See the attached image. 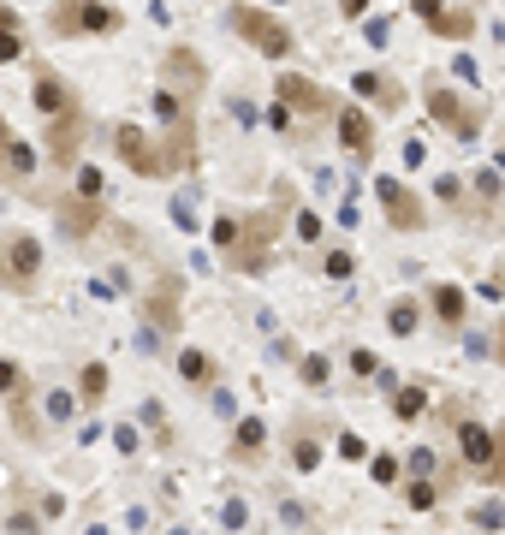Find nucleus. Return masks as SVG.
<instances>
[{"mask_svg":"<svg viewBox=\"0 0 505 535\" xmlns=\"http://www.w3.org/2000/svg\"><path fill=\"white\" fill-rule=\"evenodd\" d=\"M226 24H233V36L250 42L256 54H268V59L292 54V30L273 19V12H262V6H226Z\"/></svg>","mask_w":505,"mask_h":535,"instance_id":"f257e3e1","label":"nucleus"},{"mask_svg":"<svg viewBox=\"0 0 505 535\" xmlns=\"http://www.w3.org/2000/svg\"><path fill=\"white\" fill-rule=\"evenodd\" d=\"M54 30L59 36H107V30H119V12L101 6V0H59Z\"/></svg>","mask_w":505,"mask_h":535,"instance_id":"f03ea898","label":"nucleus"},{"mask_svg":"<svg viewBox=\"0 0 505 535\" xmlns=\"http://www.w3.org/2000/svg\"><path fill=\"white\" fill-rule=\"evenodd\" d=\"M428 114L446 125L458 143H469L476 131H482V107H469V101H458V90H446V83H428Z\"/></svg>","mask_w":505,"mask_h":535,"instance_id":"7ed1b4c3","label":"nucleus"},{"mask_svg":"<svg viewBox=\"0 0 505 535\" xmlns=\"http://www.w3.org/2000/svg\"><path fill=\"white\" fill-rule=\"evenodd\" d=\"M36 274H42V244L36 238H24V232L6 238V244H0V279H6L12 292H30Z\"/></svg>","mask_w":505,"mask_h":535,"instance_id":"20e7f679","label":"nucleus"},{"mask_svg":"<svg viewBox=\"0 0 505 535\" xmlns=\"http://www.w3.org/2000/svg\"><path fill=\"white\" fill-rule=\"evenodd\" d=\"M375 197H381V208H387V220L398 232H422V202L410 197L405 178H375Z\"/></svg>","mask_w":505,"mask_h":535,"instance_id":"39448f33","label":"nucleus"},{"mask_svg":"<svg viewBox=\"0 0 505 535\" xmlns=\"http://www.w3.org/2000/svg\"><path fill=\"white\" fill-rule=\"evenodd\" d=\"M114 149H119V161H125V167H137V173H167V155H161L155 149V138H149V131H137V125H119L114 131Z\"/></svg>","mask_w":505,"mask_h":535,"instance_id":"423d86ee","label":"nucleus"},{"mask_svg":"<svg viewBox=\"0 0 505 535\" xmlns=\"http://www.w3.org/2000/svg\"><path fill=\"white\" fill-rule=\"evenodd\" d=\"M273 232H280V220H273V215H250V220H244V232H238L233 262L256 274V268H262V256H268V244H273Z\"/></svg>","mask_w":505,"mask_h":535,"instance_id":"0eeeda50","label":"nucleus"},{"mask_svg":"<svg viewBox=\"0 0 505 535\" xmlns=\"http://www.w3.org/2000/svg\"><path fill=\"white\" fill-rule=\"evenodd\" d=\"M30 96H36V114H78V101H72V83L59 78V72H36V83H30Z\"/></svg>","mask_w":505,"mask_h":535,"instance_id":"6e6552de","label":"nucleus"},{"mask_svg":"<svg viewBox=\"0 0 505 535\" xmlns=\"http://www.w3.org/2000/svg\"><path fill=\"white\" fill-rule=\"evenodd\" d=\"M339 143H345L351 161H369L375 155V125H369L363 107H345V114H339Z\"/></svg>","mask_w":505,"mask_h":535,"instance_id":"1a4fd4ad","label":"nucleus"},{"mask_svg":"<svg viewBox=\"0 0 505 535\" xmlns=\"http://www.w3.org/2000/svg\"><path fill=\"white\" fill-rule=\"evenodd\" d=\"M273 90H280V101H286V107H297V114H321V107H327V90H321V83H310L304 72H286Z\"/></svg>","mask_w":505,"mask_h":535,"instance_id":"9d476101","label":"nucleus"},{"mask_svg":"<svg viewBox=\"0 0 505 535\" xmlns=\"http://www.w3.org/2000/svg\"><path fill=\"white\" fill-rule=\"evenodd\" d=\"M458 446H464V458L476 464V470L493 476V464H500V446H493V435H487V429H476V422H458Z\"/></svg>","mask_w":505,"mask_h":535,"instance_id":"9b49d317","label":"nucleus"},{"mask_svg":"<svg viewBox=\"0 0 505 535\" xmlns=\"http://www.w3.org/2000/svg\"><path fill=\"white\" fill-rule=\"evenodd\" d=\"M178 327V279H161L149 297V334H173Z\"/></svg>","mask_w":505,"mask_h":535,"instance_id":"f8f14e48","label":"nucleus"},{"mask_svg":"<svg viewBox=\"0 0 505 535\" xmlns=\"http://www.w3.org/2000/svg\"><path fill=\"white\" fill-rule=\"evenodd\" d=\"M59 232L90 238V232H96V202H90V197H66V202H59Z\"/></svg>","mask_w":505,"mask_h":535,"instance_id":"ddd939ff","label":"nucleus"},{"mask_svg":"<svg viewBox=\"0 0 505 535\" xmlns=\"http://www.w3.org/2000/svg\"><path fill=\"white\" fill-rule=\"evenodd\" d=\"M48 149H54V161H72V149H78V114H59L48 125Z\"/></svg>","mask_w":505,"mask_h":535,"instance_id":"4468645a","label":"nucleus"},{"mask_svg":"<svg viewBox=\"0 0 505 535\" xmlns=\"http://www.w3.org/2000/svg\"><path fill=\"white\" fill-rule=\"evenodd\" d=\"M387 327H392L398 339H410L416 327H422V303H416V297H398V303L387 310Z\"/></svg>","mask_w":505,"mask_h":535,"instance_id":"2eb2a0df","label":"nucleus"},{"mask_svg":"<svg viewBox=\"0 0 505 535\" xmlns=\"http://www.w3.org/2000/svg\"><path fill=\"white\" fill-rule=\"evenodd\" d=\"M178 375L191 381V387H209L214 381V357L209 351H178Z\"/></svg>","mask_w":505,"mask_h":535,"instance_id":"dca6fc26","label":"nucleus"},{"mask_svg":"<svg viewBox=\"0 0 505 535\" xmlns=\"http://www.w3.org/2000/svg\"><path fill=\"white\" fill-rule=\"evenodd\" d=\"M446 42H469V30H476V12L469 6H452V12H440V24H434Z\"/></svg>","mask_w":505,"mask_h":535,"instance_id":"f3484780","label":"nucleus"},{"mask_svg":"<svg viewBox=\"0 0 505 535\" xmlns=\"http://www.w3.org/2000/svg\"><path fill=\"white\" fill-rule=\"evenodd\" d=\"M262 440H268V429H262V416H244V422H238V458H256L262 452Z\"/></svg>","mask_w":505,"mask_h":535,"instance_id":"a211bd4d","label":"nucleus"},{"mask_svg":"<svg viewBox=\"0 0 505 535\" xmlns=\"http://www.w3.org/2000/svg\"><path fill=\"white\" fill-rule=\"evenodd\" d=\"M434 310H440L446 327H458V321H464V292H458V286H440V292H434Z\"/></svg>","mask_w":505,"mask_h":535,"instance_id":"6ab92c4d","label":"nucleus"},{"mask_svg":"<svg viewBox=\"0 0 505 535\" xmlns=\"http://www.w3.org/2000/svg\"><path fill=\"white\" fill-rule=\"evenodd\" d=\"M357 90H363V96H375V101H381V107H398V101H405V96H398V83H392V78H369V72L357 78Z\"/></svg>","mask_w":505,"mask_h":535,"instance_id":"aec40b11","label":"nucleus"},{"mask_svg":"<svg viewBox=\"0 0 505 535\" xmlns=\"http://www.w3.org/2000/svg\"><path fill=\"white\" fill-rule=\"evenodd\" d=\"M392 411L405 416V422H416V416L428 411V393L422 387H398V393H392Z\"/></svg>","mask_w":505,"mask_h":535,"instance_id":"412c9836","label":"nucleus"},{"mask_svg":"<svg viewBox=\"0 0 505 535\" xmlns=\"http://www.w3.org/2000/svg\"><path fill=\"white\" fill-rule=\"evenodd\" d=\"M238 232H244V220H214V244H220V250H226V256H233V250H238Z\"/></svg>","mask_w":505,"mask_h":535,"instance_id":"4be33fe9","label":"nucleus"},{"mask_svg":"<svg viewBox=\"0 0 505 535\" xmlns=\"http://www.w3.org/2000/svg\"><path fill=\"white\" fill-rule=\"evenodd\" d=\"M327 375H333V369H327V357H304V363H297V381H304V387H321Z\"/></svg>","mask_w":505,"mask_h":535,"instance_id":"5701e85b","label":"nucleus"},{"mask_svg":"<svg viewBox=\"0 0 505 535\" xmlns=\"http://www.w3.org/2000/svg\"><path fill=\"white\" fill-rule=\"evenodd\" d=\"M101 393H107V369L90 363V369H83V398H101Z\"/></svg>","mask_w":505,"mask_h":535,"instance_id":"b1692460","label":"nucleus"},{"mask_svg":"<svg viewBox=\"0 0 505 535\" xmlns=\"http://www.w3.org/2000/svg\"><path fill=\"white\" fill-rule=\"evenodd\" d=\"M30 167H36V149H30V143H24V138H12V173H30Z\"/></svg>","mask_w":505,"mask_h":535,"instance_id":"393cba45","label":"nucleus"},{"mask_svg":"<svg viewBox=\"0 0 505 535\" xmlns=\"http://www.w3.org/2000/svg\"><path fill=\"white\" fill-rule=\"evenodd\" d=\"M19 387H24V369L12 357H0V393H19Z\"/></svg>","mask_w":505,"mask_h":535,"instance_id":"a878e982","label":"nucleus"},{"mask_svg":"<svg viewBox=\"0 0 505 535\" xmlns=\"http://www.w3.org/2000/svg\"><path fill=\"white\" fill-rule=\"evenodd\" d=\"M351 268H357L351 250H327V279H351Z\"/></svg>","mask_w":505,"mask_h":535,"instance_id":"bb28decb","label":"nucleus"},{"mask_svg":"<svg viewBox=\"0 0 505 535\" xmlns=\"http://www.w3.org/2000/svg\"><path fill=\"white\" fill-rule=\"evenodd\" d=\"M292 464H297V470H315V464H321L315 440H297V446H292Z\"/></svg>","mask_w":505,"mask_h":535,"instance_id":"cd10ccee","label":"nucleus"},{"mask_svg":"<svg viewBox=\"0 0 505 535\" xmlns=\"http://www.w3.org/2000/svg\"><path fill=\"white\" fill-rule=\"evenodd\" d=\"M375 482H381V488H387V482H398V458H387V452H381V458H375Z\"/></svg>","mask_w":505,"mask_h":535,"instance_id":"c85d7f7f","label":"nucleus"},{"mask_svg":"<svg viewBox=\"0 0 505 535\" xmlns=\"http://www.w3.org/2000/svg\"><path fill=\"white\" fill-rule=\"evenodd\" d=\"M405 500L416 506V512H422V506H434V482H410V488H405Z\"/></svg>","mask_w":505,"mask_h":535,"instance_id":"c756f323","label":"nucleus"},{"mask_svg":"<svg viewBox=\"0 0 505 535\" xmlns=\"http://www.w3.org/2000/svg\"><path fill=\"white\" fill-rule=\"evenodd\" d=\"M78 197H90V202L101 197V173H96V167H83V173H78Z\"/></svg>","mask_w":505,"mask_h":535,"instance_id":"7c9ffc66","label":"nucleus"},{"mask_svg":"<svg viewBox=\"0 0 505 535\" xmlns=\"http://www.w3.org/2000/svg\"><path fill=\"white\" fill-rule=\"evenodd\" d=\"M48 416L54 422H72V393H48Z\"/></svg>","mask_w":505,"mask_h":535,"instance_id":"2f4dec72","label":"nucleus"},{"mask_svg":"<svg viewBox=\"0 0 505 535\" xmlns=\"http://www.w3.org/2000/svg\"><path fill=\"white\" fill-rule=\"evenodd\" d=\"M410 470H416V482H428V470H434V452H428V446H416V452H410Z\"/></svg>","mask_w":505,"mask_h":535,"instance_id":"473e14b6","label":"nucleus"},{"mask_svg":"<svg viewBox=\"0 0 505 535\" xmlns=\"http://www.w3.org/2000/svg\"><path fill=\"white\" fill-rule=\"evenodd\" d=\"M173 220H178V226H185V232H191V226H196V208H191V197H173Z\"/></svg>","mask_w":505,"mask_h":535,"instance_id":"72a5a7b5","label":"nucleus"},{"mask_svg":"<svg viewBox=\"0 0 505 535\" xmlns=\"http://www.w3.org/2000/svg\"><path fill=\"white\" fill-rule=\"evenodd\" d=\"M0 173H12V131H6V119H0Z\"/></svg>","mask_w":505,"mask_h":535,"instance_id":"f704fd0d","label":"nucleus"},{"mask_svg":"<svg viewBox=\"0 0 505 535\" xmlns=\"http://www.w3.org/2000/svg\"><path fill=\"white\" fill-rule=\"evenodd\" d=\"M476 523H482V530H500V523H505V506H482V512H476Z\"/></svg>","mask_w":505,"mask_h":535,"instance_id":"c9c22d12","label":"nucleus"},{"mask_svg":"<svg viewBox=\"0 0 505 535\" xmlns=\"http://www.w3.org/2000/svg\"><path fill=\"white\" fill-rule=\"evenodd\" d=\"M351 369H357V375H363V381H369V375H381V363H375L369 351H357V357H351Z\"/></svg>","mask_w":505,"mask_h":535,"instance_id":"e433bc0d","label":"nucleus"},{"mask_svg":"<svg viewBox=\"0 0 505 535\" xmlns=\"http://www.w3.org/2000/svg\"><path fill=\"white\" fill-rule=\"evenodd\" d=\"M363 452H369V446H363L357 435H339V458H363Z\"/></svg>","mask_w":505,"mask_h":535,"instance_id":"4c0bfd02","label":"nucleus"},{"mask_svg":"<svg viewBox=\"0 0 505 535\" xmlns=\"http://www.w3.org/2000/svg\"><path fill=\"white\" fill-rule=\"evenodd\" d=\"M297 238H310V244H315V238H321V220H315V215H297Z\"/></svg>","mask_w":505,"mask_h":535,"instance_id":"58836bf2","label":"nucleus"},{"mask_svg":"<svg viewBox=\"0 0 505 535\" xmlns=\"http://www.w3.org/2000/svg\"><path fill=\"white\" fill-rule=\"evenodd\" d=\"M476 191L482 197H500V173H476Z\"/></svg>","mask_w":505,"mask_h":535,"instance_id":"ea45409f","label":"nucleus"},{"mask_svg":"<svg viewBox=\"0 0 505 535\" xmlns=\"http://www.w3.org/2000/svg\"><path fill=\"white\" fill-rule=\"evenodd\" d=\"M114 440H119V452H137V429L125 422V429H114Z\"/></svg>","mask_w":505,"mask_h":535,"instance_id":"a19ab883","label":"nucleus"},{"mask_svg":"<svg viewBox=\"0 0 505 535\" xmlns=\"http://www.w3.org/2000/svg\"><path fill=\"white\" fill-rule=\"evenodd\" d=\"M416 12H422L428 24H440V12H446V6H440V0H416Z\"/></svg>","mask_w":505,"mask_h":535,"instance_id":"79ce46f5","label":"nucleus"},{"mask_svg":"<svg viewBox=\"0 0 505 535\" xmlns=\"http://www.w3.org/2000/svg\"><path fill=\"white\" fill-rule=\"evenodd\" d=\"M339 12H345V19H363V12H369V0H339Z\"/></svg>","mask_w":505,"mask_h":535,"instance_id":"37998d69","label":"nucleus"},{"mask_svg":"<svg viewBox=\"0 0 505 535\" xmlns=\"http://www.w3.org/2000/svg\"><path fill=\"white\" fill-rule=\"evenodd\" d=\"M12 30H19V19H12V12H6V6H0V42L12 36Z\"/></svg>","mask_w":505,"mask_h":535,"instance_id":"c03bdc74","label":"nucleus"},{"mask_svg":"<svg viewBox=\"0 0 505 535\" xmlns=\"http://www.w3.org/2000/svg\"><path fill=\"white\" fill-rule=\"evenodd\" d=\"M500 357H505V334H500Z\"/></svg>","mask_w":505,"mask_h":535,"instance_id":"a18cd8bd","label":"nucleus"}]
</instances>
